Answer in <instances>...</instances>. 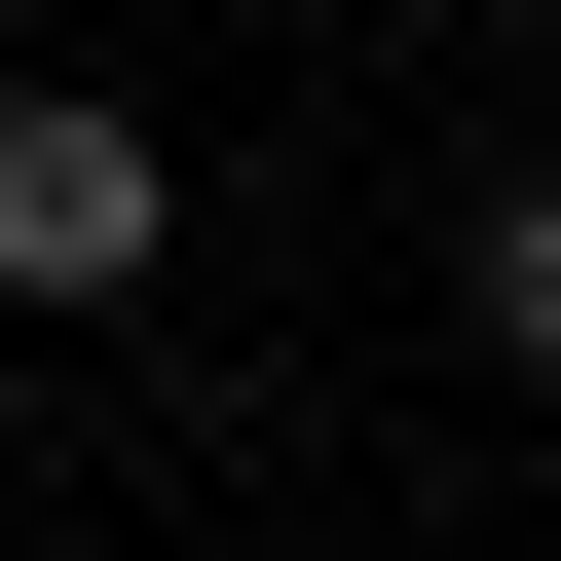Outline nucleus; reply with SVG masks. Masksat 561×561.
Returning <instances> with one entry per match:
<instances>
[{"mask_svg":"<svg viewBox=\"0 0 561 561\" xmlns=\"http://www.w3.org/2000/svg\"><path fill=\"white\" fill-rule=\"evenodd\" d=\"M150 262H187V113L0 76V300H150Z\"/></svg>","mask_w":561,"mask_h":561,"instance_id":"obj_1","label":"nucleus"},{"mask_svg":"<svg viewBox=\"0 0 561 561\" xmlns=\"http://www.w3.org/2000/svg\"><path fill=\"white\" fill-rule=\"evenodd\" d=\"M449 300H486V375H561V150H486V225H449Z\"/></svg>","mask_w":561,"mask_h":561,"instance_id":"obj_2","label":"nucleus"}]
</instances>
